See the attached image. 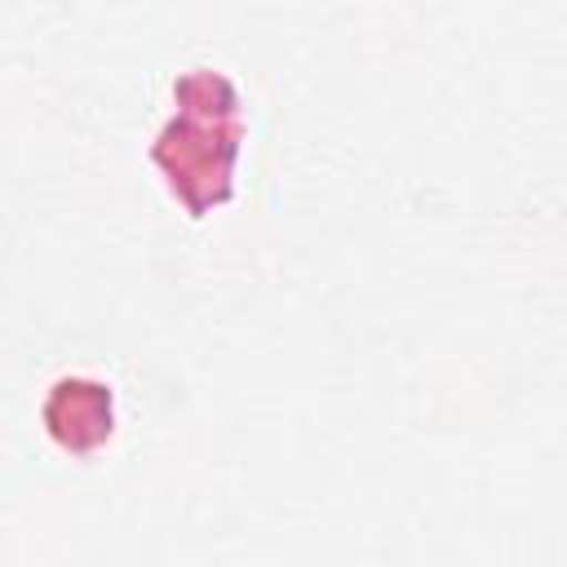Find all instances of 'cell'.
Here are the masks:
<instances>
[{
	"mask_svg": "<svg viewBox=\"0 0 567 567\" xmlns=\"http://www.w3.org/2000/svg\"><path fill=\"white\" fill-rule=\"evenodd\" d=\"M235 155H239V128H208L190 115L173 120L151 146V159L164 168L168 186L195 217L208 204L230 199Z\"/></svg>",
	"mask_w": 567,
	"mask_h": 567,
	"instance_id": "obj_1",
	"label": "cell"
},
{
	"mask_svg": "<svg viewBox=\"0 0 567 567\" xmlns=\"http://www.w3.org/2000/svg\"><path fill=\"white\" fill-rule=\"evenodd\" d=\"M44 430L53 434L58 447L84 456L93 452L97 443L111 439L115 430V408H111V390L102 381H84V377H71V381H58L53 394L44 399Z\"/></svg>",
	"mask_w": 567,
	"mask_h": 567,
	"instance_id": "obj_2",
	"label": "cell"
}]
</instances>
